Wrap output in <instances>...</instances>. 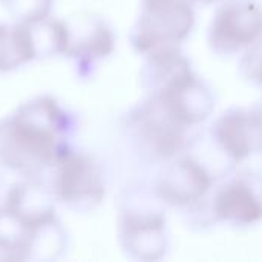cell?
<instances>
[{
  "instance_id": "1",
  "label": "cell",
  "mask_w": 262,
  "mask_h": 262,
  "mask_svg": "<svg viewBox=\"0 0 262 262\" xmlns=\"http://www.w3.org/2000/svg\"><path fill=\"white\" fill-rule=\"evenodd\" d=\"M75 123L52 97H35L0 120V167L38 178L71 149Z\"/></svg>"
},
{
  "instance_id": "2",
  "label": "cell",
  "mask_w": 262,
  "mask_h": 262,
  "mask_svg": "<svg viewBox=\"0 0 262 262\" xmlns=\"http://www.w3.org/2000/svg\"><path fill=\"white\" fill-rule=\"evenodd\" d=\"M193 25L195 12L190 0H141L130 43L135 51L147 54L157 48L181 43Z\"/></svg>"
},
{
  "instance_id": "3",
  "label": "cell",
  "mask_w": 262,
  "mask_h": 262,
  "mask_svg": "<svg viewBox=\"0 0 262 262\" xmlns=\"http://www.w3.org/2000/svg\"><path fill=\"white\" fill-rule=\"evenodd\" d=\"M45 173H51L46 186L55 200L69 207L92 209L104 196L103 173L97 161L83 152L69 150Z\"/></svg>"
},
{
  "instance_id": "4",
  "label": "cell",
  "mask_w": 262,
  "mask_h": 262,
  "mask_svg": "<svg viewBox=\"0 0 262 262\" xmlns=\"http://www.w3.org/2000/svg\"><path fill=\"white\" fill-rule=\"evenodd\" d=\"M262 35V5L258 0H224L215 11L207 41L220 55L249 49Z\"/></svg>"
},
{
  "instance_id": "5",
  "label": "cell",
  "mask_w": 262,
  "mask_h": 262,
  "mask_svg": "<svg viewBox=\"0 0 262 262\" xmlns=\"http://www.w3.org/2000/svg\"><path fill=\"white\" fill-rule=\"evenodd\" d=\"M127 127L140 146V150L146 152V155L154 160L167 161L189 144L186 137L187 127L172 118L163 106L150 97L132 111Z\"/></svg>"
},
{
  "instance_id": "6",
  "label": "cell",
  "mask_w": 262,
  "mask_h": 262,
  "mask_svg": "<svg viewBox=\"0 0 262 262\" xmlns=\"http://www.w3.org/2000/svg\"><path fill=\"white\" fill-rule=\"evenodd\" d=\"M120 243L137 259H158L167 250L166 218L155 204L140 200L126 203L120 218Z\"/></svg>"
},
{
  "instance_id": "7",
  "label": "cell",
  "mask_w": 262,
  "mask_h": 262,
  "mask_svg": "<svg viewBox=\"0 0 262 262\" xmlns=\"http://www.w3.org/2000/svg\"><path fill=\"white\" fill-rule=\"evenodd\" d=\"M209 140L216 150V163L224 177L230 175L238 163L262 150L261 130L250 111L243 107H232L223 112L212 123Z\"/></svg>"
},
{
  "instance_id": "8",
  "label": "cell",
  "mask_w": 262,
  "mask_h": 262,
  "mask_svg": "<svg viewBox=\"0 0 262 262\" xmlns=\"http://www.w3.org/2000/svg\"><path fill=\"white\" fill-rule=\"evenodd\" d=\"M215 180V175L198 158L186 155L163 167L155 183V193L163 203L190 206L206 198Z\"/></svg>"
},
{
  "instance_id": "9",
  "label": "cell",
  "mask_w": 262,
  "mask_h": 262,
  "mask_svg": "<svg viewBox=\"0 0 262 262\" xmlns=\"http://www.w3.org/2000/svg\"><path fill=\"white\" fill-rule=\"evenodd\" d=\"M66 31L64 55L75 61L78 72L86 77L91 69L114 49V34L106 21L92 14L71 15L63 20Z\"/></svg>"
},
{
  "instance_id": "10",
  "label": "cell",
  "mask_w": 262,
  "mask_h": 262,
  "mask_svg": "<svg viewBox=\"0 0 262 262\" xmlns=\"http://www.w3.org/2000/svg\"><path fill=\"white\" fill-rule=\"evenodd\" d=\"M210 210L216 221L250 226L262 220V193L249 177H229L213 190Z\"/></svg>"
},
{
  "instance_id": "11",
  "label": "cell",
  "mask_w": 262,
  "mask_h": 262,
  "mask_svg": "<svg viewBox=\"0 0 262 262\" xmlns=\"http://www.w3.org/2000/svg\"><path fill=\"white\" fill-rule=\"evenodd\" d=\"M54 193L40 178H28L8 187L5 215L25 229L41 226L55 218Z\"/></svg>"
},
{
  "instance_id": "12",
  "label": "cell",
  "mask_w": 262,
  "mask_h": 262,
  "mask_svg": "<svg viewBox=\"0 0 262 262\" xmlns=\"http://www.w3.org/2000/svg\"><path fill=\"white\" fill-rule=\"evenodd\" d=\"M25 259L49 261L58 258L66 249V232L57 218L32 227L25 229L20 236Z\"/></svg>"
},
{
  "instance_id": "13",
  "label": "cell",
  "mask_w": 262,
  "mask_h": 262,
  "mask_svg": "<svg viewBox=\"0 0 262 262\" xmlns=\"http://www.w3.org/2000/svg\"><path fill=\"white\" fill-rule=\"evenodd\" d=\"M37 58L26 23L0 21V72L14 71Z\"/></svg>"
},
{
  "instance_id": "14",
  "label": "cell",
  "mask_w": 262,
  "mask_h": 262,
  "mask_svg": "<svg viewBox=\"0 0 262 262\" xmlns=\"http://www.w3.org/2000/svg\"><path fill=\"white\" fill-rule=\"evenodd\" d=\"M8 14L20 23H32L49 17L52 0H2Z\"/></svg>"
},
{
  "instance_id": "15",
  "label": "cell",
  "mask_w": 262,
  "mask_h": 262,
  "mask_svg": "<svg viewBox=\"0 0 262 262\" xmlns=\"http://www.w3.org/2000/svg\"><path fill=\"white\" fill-rule=\"evenodd\" d=\"M239 69L244 78L262 88V35L259 40L244 51V55L239 61Z\"/></svg>"
},
{
  "instance_id": "16",
  "label": "cell",
  "mask_w": 262,
  "mask_h": 262,
  "mask_svg": "<svg viewBox=\"0 0 262 262\" xmlns=\"http://www.w3.org/2000/svg\"><path fill=\"white\" fill-rule=\"evenodd\" d=\"M21 259H25V253L20 238L12 239L8 236H0V261H21Z\"/></svg>"
},
{
  "instance_id": "17",
  "label": "cell",
  "mask_w": 262,
  "mask_h": 262,
  "mask_svg": "<svg viewBox=\"0 0 262 262\" xmlns=\"http://www.w3.org/2000/svg\"><path fill=\"white\" fill-rule=\"evenodd\" d=\"M249 111H250V114H252V117H253V120H255L258 129L261 130L262 134V100L261 101H258V103H256L252 109H249Z\"/></svg>"
},
{
  "instance_id": "18",
  "label": "cell",
  "mask_w": 262,
  "mask_h": 262,
  "mask_svg": "<svg viewBox=\"0 0 262 262\" xmlns=\"http://www.w3.org/2000/svg\"><path fill=\"white\" fill-rule=\"evenodd\" d=\"M190 2H195V3H200V5H212L218 0H190Z\"/></svg>"
},
{
  "instance_id": "19",
  "label": "cell",
  "mask_w": 262,
  "mask_h": 262,
  "mask_svg": "<svg viewBox=\"0 0 262 262\" xmlns=\"http://www.w3.org/2000/svg\"><path fill=\"white\" fill-rule=\"evenodd\" d=\"M5 215V201H0V218Z\"/></svg>"
}]
</instances>
